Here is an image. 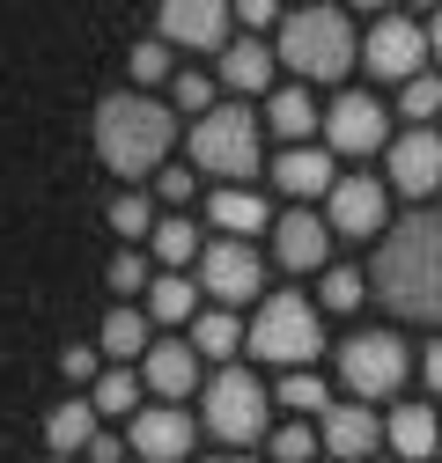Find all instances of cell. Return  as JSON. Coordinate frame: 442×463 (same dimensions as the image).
Instances as JSON below:
<instances>
[{
  "label": "cell",
  "mask_w": 442,
  "mask_h": 463,
  "mask_svg": "<svg viewBox=\"0 0 442 463\" xmlns=\"http://www.w3.org/2000/svg\"><path fill=\"white\" fill-rule=\"evenodd\" d=\"M170 103H178V110H192V118H207V110H214V81H207L199 67H185V74L170 81Z\"/></svg>",
  "instance_id": "obj_34"
},
{
  "label": "cell",
  "mask_w": 442,
  "mask_h": 463,
  "mask_svg": "<svg viewBox=\"0 0 442 463\" xmlns=\"http://www.w3.org/2000/svg\"><path fill=\"white\" fill-rule=\"evenodd\" d=\"M192 317H199L192 272H155L148 279V324H192Z\"/></svg>",
  "instance_id": "obj_23"
},
{
  "label": "cell",
  "mask_w": 442,
  "mask_h": 463,
  "mask_svg": "<svg viewBox=\"0 0 442 463\" xmlns=\"http://www.w3.org/2000/svg\"><path fill=\"white\" fill-rule=\"evenodd\" d=\"M140 390H155V404H185L199 390V354L192 338H155L140 361Z\"/></svg>",
  "instance_id": "obj_15"
},
{
  "label": "cell",
  "mask_w": 442,
  "mask_h": 463,
  "mask_svg": "<svg viewBox=\"0 0 442 463\" xmlns=\"http://www.w3.org/2000/svg\"><path fill=\"white\" fill-rule=\"evenodd\" d=\"M207 221H214L229 243H244V236L265 228V199H258L251 184H214V192H207Z\"/></svg>",
  "instance_id": "obj_20"
},
{
  "label": "cell",
  "mask_w": 442,
  "mask_h": 463,
  "mask_svg": "<svg viewBox=\"0 0 442 463\" xmlns=\"http://www.w3.org/2000/svg\"><path fill=\"white\" fill-rule=\"evenodd\" d=\"M199 441V420L185 412V404H140V412L126 420V449L140 463H185Z\"/></svg>",
  "instance_id": "obj_10"
},
{
  "label": "cell",
  "mask_w": 442,
  "mask_h": 463,
  "mask_svg": "<svg viewBox=\"0 0 442 463\" xmlns=\"http://www.w3.org/2000/svg\"><path fill=\"white\" fill-rule=\"evenodd\" d=\"M244 345L265 361V368H310L324 354V324H317V302L310 295H265L258 317L244 324Z\"/></svg>",
  "instance_id": "obj_4"
},
{
  "label": "cell",
  "mask_w": 442,
  "mask_h": 463,
  "mask_svg": "<svg viewBox=\"0 0 442 463\" xmlns=\"http://www.w3.org/2000/svg\"><path fill=\"white\" fill-rule=\"evenodd\" d=\"M273 258H281L288 272H324V258H332V228H324V213H310V206L281 213V221H273Z\"/></svg>",
  "instance_id": "obj_17"
},
{
  "label": "cell",
  "mask_w": 442,
  "mask_h": 463,
  "mask_svg": "<svg viewBox=\"0 0 442 463\" xmlns=\"http://www.w3.org/2000/svg\"><path fill=\"white\" fill-rule=\"evenodd\" d=\"M420 30H428V60H442V15H435V23H420Z\"/></svg>",
  "instance_id": "obj_42"
},
{
  "label": "cell",
  "mask_w": 442,
  "mask_h": 463,
  "mask_svg": "<svg viewBox=\"0 0 442 463\" xmlns=\"http://www.w3.org/2000/svg\"><path fill=\"white\" fill-rule=\"evenodd\" d=\"M133 81H140V96H148L155 81H178V52L162 44V37H140V44H133Z\"/></svg>",
  "instance_id": "obj_29"
},
{
  "label": "cell",
  "mask_w": 442,
  "mask_h": 463,
  "mask_svg": "<svg viewBox=\"0 0 442 463\" xmlns=\"http://www.w3.org/2000/svg\"><path fill=\"white\" fill-rule=\"evenodd\" d=\"M44 441L60 449V463H74V456H89V441H96V404H89V397H67L60 412L44 420Z\"/></svg>",
  "instance_id": "obj_22"
},
{
  "label": "cell",
  "mask_w": 442,
  "mask_h": 463,
  "mask_svg": "<svg viewBox=\"0 0 442 463\" xmlns=\"http://www.w3.org/2000/svg\"><path fill=\"white\" fill-rule=\"evenodd\" d=\"M265 383L251 375V368H221L214 383H207V434L214 441H229V449H244V441H258L265 434Z\"/></svg>",
  "instance_id": "obj_7"
},
{
  "label": "cell",
  "mask_w": 442,
  "mask_h": 463,
  "mask_svg": "<svg viewBox=\"0 0 442 463\" xmlns=\"http://www.w3.org/2000/svg\"><path fill=\"white\" fill-rule=\"evenodd\" d=\"M332 236H383V177H340L324 199Z\"/></svg>",
  "instance_id": "obj_16"
},
{
  "label": "cell",
  "mask_w": 442,
  "mask_h": 463,
  "mask_svg": "<svg viewBox=\"0 0 442 463\" xmlns=\"http://www.w3.org/2000/svg\"><path fill=\"white\" fill-rule=\"evenodd\" d=\"M89 463H126V441H119V434H96V441H89Z\"/></svg>",
  "instance_id": "obj_39"
},
{
  "label": "cell",
  "mask_w": 442,
  "mask_h": 463,
  "mask_svg": "<svg viewBox=\"0 0 442 463\" xmlns=\"http://www.w3.org/2000/svg\"><path fill=\"white\" fill-rule=\"evenodd\" d=\"M207 463H251V456H207Z\"/></svg>",
  "instance_id": "obj_43"
},
{
  "label": "cell",
  "mask_w": 442,
  "mask_h": 463,
  "mask_svg": "<svg viewBox=\"0 0 442 463\" xmlns=\"http://www.w3.org/2000/svg\"><path fill=\"white\" fill-rule=\"evenodd\" d=\"M170 147H178V110L155 103L140 89H119L96 103V155L103 169H119V177H155V169H170Z\"/></svg>",
  "instance_id": "obj_2"
},
{
  "label": "cell",
  "mask_w": 442,
  "mask_h": 463,
  "mask_svg": "<svg viewBox=\"0 0 442 463\" xmlns=\"http://www.w3.org/2000/svg\"><path fill=\"white\" fill-rule=\"evenodd\" d=\"M236 345H244V324H236L229 309H199V317H192V354H207V361H236Z\"/></svg>",
  "instance_id": "obj_27"
},
{
  "label": "cell",
  "mask_w": 442,
  "mask_h": 463,
  "mask_svg": "<svg viewBox=\"0 0 442 463\" xmlns=\"http://www.w3.org/2000/svg\"><path fill=\"white\" fill-rule=\"evenodd\" d=\"M89 404H96V420H133L140 412V375L133 368H110L89 383Z\"/></svg>",
  "instance_id": "obj_28"
},
{
  "label": "cell",
  "mask_w": 442,
  "mask_h": 463,
  "mask_svg": "<svg viewBox=\"0 0 442 463\" xmlns=\"http://www.w3.org/2000/svg\"><path fill=\"white\" fill-rule=\"evenodd\" d=\"M67 375H74V383H96V354H89V345H74V354H67Z\"/></svg>",
  "instance_id": "obj_40"
},
{
  "label": "cell",
  "mask_w": 442,
  "mask_h": 463,
  "mask_svg": "<svg viewBox=\"0 0 442 463\" xmlns=\"http://www.w3.org/2000/svg\"><path fill=\"white\" fill-rule=\"evenodd\" d=\"M221 81L244 89V96H258V89L273 81V52H265V37H229V52H221Z\"/></svg>",
  "instance_id": "obj_24"
},
{
  "label": "cell",
  "mask_w": 442,
  "mask_h": 463,
  "mask_svg": "<svg viewBox=\"0 0 442 463\" xmlns=\"http://www.w3.org/2000/svg\"><path fill=\"white\" fill-rule=\"evenodd\" d=\"M406 375H413V354H406L399 331H354L340 345V383L354 390V404H376V397L406 390Z\"/></svg>",
  "instance_id": "obj_6"
},
{
  "label": "cell",
  "mask_w": 442,
  "mask_h": 463,
  "mask_svg": "<svg viewBox=\"0 0 442 463\" xmlns=\"http://www.w3.org/2000/svg\"><path fill=\"white\" fill-rule=\"evenodd\" d=\"M162 44L170 52H229V8L221 0H170L162 8Z\"/></svg>",
  "instance_id": "obj_12"
},
{
  "label": "cell",
  "mask_w": 442,
  "mask_h": 463,
  "mask_svg": "<svg viewBox=\"0 0 442 463\" xmlns=\"http://www.w3.org/2000/svg\"><path fill=\"white\" fill-rule=\"evenodd\" d=\"M192 287L214 302V309H236V302H258V287H265V265L251 243H229V236H214L192 265Z\"/></svg>",
  "instance_id": "obj_8"
},
{
  "label": "cell",
  "mask_w": 442,
  "mask_h": 463,
  "mask_svg": "<svg viewBox=\"0 0 442 463\" xmlns=\"http://www.w3.org/2000/svg\"><path fill=\"white\" fill-rule=\"evenodd\" d=\"M192 169L221 184H251L258 177V110L214 103L207 118H192Z\"/></svg>",
  "instance_id": "obj_5"
},
{
  "label": "cell",
  "mask_w": 442,
  "mask_h": 463,
  "mask_svg": "<svg viewBox=\"0 0 442 463\" xmlns=\"http://www.w3.org/2000/svg\"><path fill=\"white\" fill-rule=\"evenodd\" d=\"M361 67H369L376 81H391V89L420 81V74H428V30L406 23V15H376L369 37H361Z\"/></svg>",
  "instance_id": "obj_9"
},
{
  "label": "cell",
  "mask_w": 442,
  "mask_h": 463,
  "mask_svg": "<svg viewBox=\"0 0 442 463\" xmlns=\"http://www.w3.org/2000/svg\"><path fill=\"white\" fill-rule=\"evenodd\" d=\"M273 23H281V8H273V0H244V30H258V37H265Z\"/></svg>",
  "instance_id": "obj_38"
},
{
  "label": "cell",
  "mask_w": 442,
  "mask_h": 463,
  "mask_svg": "<svg viewBox=\"0 0 442 463\" xmlns=\"http://www.w3.org/2000/svg\"><path fill=\"white\" fill-rule=\"evenodd\" d=\"M273 397H281L288 412H317V420H324V404H332V397H324V383H317L310 368H295V375H281V390H273Z\"/></svg>",
  "instance_id": "obj_32"
},
{
  "label": "cell",
  "mask_w": 442,
  "mask_h": 463,
  "mask_svg": "<svg viewBox=\"0 0 442 463\" xmlns=\"http://www.w3.org/2000/svg\"><path fill=\"white\" fill-rule=\"evenodd\" d=\"M399 110H406L413 126H428L435 110H442V74H420V81H406V89H399Z\"/></svg>",
  "instance_id": "obj_33"
},
{
  "label": "cell",
  "mask_w": 442,
  "mask_h": 463,
  "mask_svg": "<svg viewBox=\"0 0 442 463\" xmlns=\"http://www.w3.org/2000/svg\"><path fill=\"white\" fill-rule=\"evenodd\" d=\"M420 375H428V390H442V338H435L428 354H420Z\"/></svg>",
  "instance_id": "obj_41"
},
{
  "label": "cell",
  "mask_w": 442,
  "mask_h": 463,
  "mask_svg": "<svg viewBox=\"0 0 442 463\" xmlns=\"http://www.w3.org/2000/svg\"><path fill=\"white\" fill-rule=\"evenodd\" d=\"M369 302V272H354V265H324V309H361Z\"/></svg>",
  "instance_id": "obj_30"
},
{
  "label": "cell",
  "mask_w": 442,
  "mask_h": 463,
  "mask_svg": "<svg viewBox=\"0 0 442 463\" xmlns=\"http://www.w3.org/2000/svg\"><path fill=\"white\" fill-rule=\"evenodd\" d=\"M148 309H110L103 317V354L110 361H148Z\"/></svg>",
  "instance_id": "obj_26"
},
{
  "label": "cell",
  "mask_w": 442,
  "mask_h": 463,
  "mask_svg": "<svg viewBox=\"0 0 442 463\" xmlns=\"http://www.w3.org/2000/svg\"><path fill=\"white\" fill-rule=\"evenodd\" d=\"M110 228H119L126 243H148V236H155V206H148V192H126L119 206H110Z\"/></svg>",
  "instance_id": "obj_31"
},
{
  "label": "cell",
  "mask_w": 442,
  "mask_h": 463,
  "mask_svg": "<svg viewBox=\"0 0 442 463\" xmlns=\"http://www.w3.org/2000/svg\"><path fill=\"white\" fill-rule=\"evenodd\" d=\"M383 177H391V192H406V199H428V192L442 184V133H435V126L399 133L391 155H383Z\"/></svg>",
  "instance_id": "obj_11"
},
{
  "label": "cell",
  "mask_w": 442,
  "mask_h": 463,
  "mask_svg": "<svg viewBox=\"0 0 442 463\" xmlns=\"http://www.w3.org/2000/svg\"><path fill=\"white\" fill-rule=\"evenodd\" d=\"M265 449H273V463H310V456H317V427H303V420H295V427L273 434Z\"/></svg>",
  "instance_id": "obj_35"
},
{
  "label": "cell",
  "mask_w": 442,
  "mask_h": 463,
  "mask_svg": "<svg viewBox=\"0 0 442 463\" xmlns=\"http://www.w3.org/2000/svg\"><path fill=\"white\" fill-rule=\"evenodd\" d=\"M369 287L391 317L442 324V213H406L399 228H383Z\"/></svg>",
  "instance_id": "obj_1"
},
{
  "label": "cell",
  "mask_w": 442,
  "mask_h": 463,
  "mask_svg": "<svg viewBox=\"0 0 442 463\" xmlns=\"http://www.w3.org/2000/svg\"><path fill=\"white\" fill-rule=\"evenodd\" d=\"M265 126L281 133L288 147H310V133L324 126V110L310 103V89H273V96H265Z\"/></svg>",
  "instance_id": "obj_21"
},
{
  "label": "cell",
  "mask_w": 442,
  "mask_h": 463,
  "mask_svg": "<svg viewBox=\"0 0 442 463\" xmlns=\"http://www.w3.org/2000/svg\"><path fill=\"white\" fill-rule=\"evenodd\" d=\"M317 449L324 456H340V463H369L383 449V420L369 412V404H324V420H317Z\"/></svg>",
  "instance_id": "obj_14"
},
{
  "label": "cell",
  "mask_w": 442,
  "mask_h": 463,
  "mask_svg": "<svg viewBox=\"0 0 442 463\" xmlns=\"http://www.w3.org/2000/svg\"><path fill=\"white\" fill-rule=\"evenodd\" d=\"M148 258L140 250H119V258H110V295H148Z\"/></svg>",
  "instance_id": "obj_36"
},
{
  "label": "cell",
  "mask_w": 442,
  "mask_h": 463,
  "mask_svg": "<svg viewBox=\"0 0 442 463\" xmlns=\"http://www.w3.org/2000/svg\"><path fill=\"white\" fill-rule=\"evenodd\" d=\"M369 463H383V456H369Z\"/></svg>",
  "instance_id": "obj_44"
},
{
  "label": "cell",
  "mask_w": 442,
  "mask_h": 463,
  "mask_svg": "<svg viewBox=\"0 0 442 463\" xmlns=\"http://www.w3.org/2000/svg\"><path fill=\"white\" fill-rule=\"evenodd\" d=\"M273 184H281L288 199H332L340 169H332L324 147H281V155H273Z\"/></svg>",
  "instance_id": "obj_19"
},
{
  "label": "cell",
  "mask_w": 442,
  "mask_h": 463,
  "mask_svg": "<svg viewBox=\"0 0 442 463\" xmlns=\"http://www.w3.org/2000/svg\"><path fill=\"white\" fill-rule=\"evenodd\" d=\"M273 60H288L303 81H340L347 67H361V37L340 8H303L281 23V44H273Z\"/></svg>",
  "instance_id": "obj_3"
},
{
  "label": "cell",
  "mask_w": 442,
  "mask_h": 463,
  "mask_svg": "<svg viewBox=\"0 0 442 463\" xmlns=\"http://www.w3.org/2000/svg\"><path fill=\"white\" fill-rule=\"evenodd\" d=\"M383 441L399 449V463H428L442 449V412L435 404H391L383 412Z\"/></svg>",
  "instance_id": "obj_18"
},
{
  "label": "cell",
  "mask_w": 442,
  "mask_h": 463,
  "mask_svg": "<svg viewBox=\"0 0 442 463\" xmlns=\"http://www.w3.org/2000/svg\"><path fill=\"white\" fill-rule=\"evenodd\" d=\"M376 147H383V103L376 96H332L324 155H376Z\"/></svg>",
  "instance_id": "obj_13"
},
{
  "label": "cell",
  "mask_w": 442,
  "mask_h": 463,
  "mask_svg": "<svg viewBox=\"0 0 442 463\" xmlns=\"http://www.w3.org/2000/svg\"><path fill=\"white\" fill-rule=\"evenodd\" d=\"M148 250H155L162 272H185V265H199L207 243H199V228H192L185 213H162V221H155V236H148Z\"/></svg>",
  "instance_id": "obj_25"
},
{
  "label": "cell",
  "mask_w": 442,
  "mask_h": 463,
  "mask_svg": "<svg viewBox=\"0 0 442 463\" xmlns=\"http://www.w3.org/2000/svg\"><path fill=\"white\" fill-rule=\"evenodd\" d=\"M155 199L162 206H185L192 199V169H155Z\"/></svg>",
  "instance_id": "obj_37"
}]
</instances>
